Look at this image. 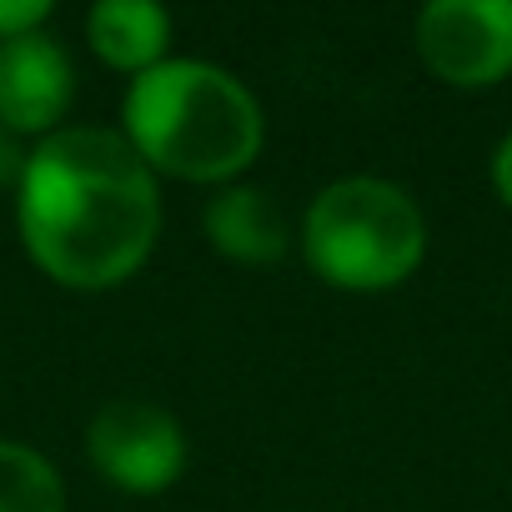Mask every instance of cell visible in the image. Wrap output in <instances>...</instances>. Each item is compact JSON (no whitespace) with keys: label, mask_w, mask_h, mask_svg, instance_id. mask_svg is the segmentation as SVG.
Returning a JSON list of instances; mask_svg holds the SVG:
<instances>
[{"label":"cell","mask_w":512,"mask_h":512,"mask_svg":"<svg viewBox=\"0 0 512 512\" xmlns=\"http://www.w3.org/2000/svg\"><path fill=\"white\" fill-rule=\"evenodd\" d=\"M26 256L71 292L131 282L161 236V186L111 126H61L31 146L16 186Z\"/></svg>","instance_id":"6da1fadb"},{"label":"cell","mask_w":512,"mask_h":512,"mask_svg":"<svg viewBox=\"0 0 512 512\" xmlns=\"http://www.w3.org/2000/svg\"><path fill=\"white\" fill-rule=\"evenodd\" d=\"M121 136L151 171L201 186H231L267 141L262 101L211 61H161L126 86Z\"/></svg>","instance_id":"7a4b0ae2"},{"label":"cell","mask_w":512,"mask_h":512,"mask_svg":"<svg viewBox=\"0 0 512 512\" xmlns=\"http://www.w3.org/2000/svg\"><path fill=\"white\" fill-rule=\"evenodd\" d=\"M302 256L337 292H392L422 267L427 216L382 176H342L307 206Z\"/></svg>","instance_id":"3957f363"},{"label":"cell","mask_w":512,"mask_h":512,"mask_svg":"<svg viewBox=\"0 0 512 512\" xmlns=\"http://www.w3.org/2000/svg\"><path fill=\"white\" fill-rule=\"evenodd\" d=\"M86 457L111 487L131 497H156L186 472L191 442H186L181 417L166 412L161 402L116 397L96 407L86 427Z\"/></svg>","instance_id":"277c9868"},{"label":"cell","mask_w":512,"mask_h":512,"mask_svg":"<svg viewBox=\"0 0 512 512\" xmlns=\"http://www.w3.org/2000/svg\"><path fill=\"white\" fill-rule=\"evenodd\" d=\"M422 66L457 86L482 91L512 71V0H432L412 26Z\"/></svg>","instance_id":"5b68a950"},{"label":"cell","mask_w":512,"mask_h":512,"mask_svg":"<svg viewBox=\"0 0 512 512\" xmlns=\"http://www.w3.org/2000/svg\"><path fill=\"white\" fill-rule=\"evenodd\" d=\"M76 96V66L51 31L0 41V126L16 136L61 131Z\"/></svg>","instance_id":"8992f818"},{"label":"cell","mask_w":512,"mask_h":512,"mask_svg":"<svg viewBox=\"0 0 512 512\" xmlns=\"http://www.w3.org/2000/svg\"><path fill=\"white\" fill-rule=\"evenodd\" d=\"M201 226H206V241L226 262H241V267H272L292 251V226H287L277 196L251 181L216 186Z\"/></svg>","instance_id":"52a82bcc"},{"label":"cell","mask_w":512,"mask_h":512,"mask_svg":"<svg viewBox=\"0 0 512 512\" xmlns=\"http://www.w3.org/2000/svg\"><path fill=\"white\" fill-rule=\"evenodd\" d=\"M86 41L111 71H126L136 81V76H146L151 66L166 61L171 16L156 0H101L86 16Z\"/></svg>","instance_id":"ba28073f"},{"label":"cell","mask_w":512,"mask_h":512,"mask_svg":"<svg viewBox=\"0 0 512 512\" xmlns=\"http://www.w3.org/2000/svg\"><path fill=\"white\" fill-rule=\"evenodd\" d=\"M0 512H66L56 462L16 437H0Z\"/></svg>","instance_id":"9c48e42d"},{"label":"cell","mask_w":512,"mask_h":512,"mask_svg":"<svg viewBox=\"0 0 512 512\" xmlns=\"http://www.w3.org/2000/svg\"><path fill=\"white\" fill-rule=\"evenodd\" d=\"M46 21H51V0H0V41L46 31Z\"/></svg>","instance_id":"30bf717a"},{"label":"cell","mask_w":512,"mask_h":512,"mask_svg":"<svg viewBox=\"0 0 512 512\" xmlns=\"http://www.w3.org/2000/svg\"><path fill=\"white\" fill-rule=\"evenodd\" d=\"M26 141L16 136V131H6L0 126V191H16L21 186V171H26Z\"/></svg>","instance_id":"8fae6325"},{"label":"cell","mask_w":512,"mask_h":512,"mask_svg":"<svg viewBox=\"0 0 512 512\" xmlns=\"http://www.w3.org/2000/svg\"><path fill=\"white\" fill-rule=\"evenodd\" d=\"M492 186H497V196H502V206H512V131L497 141V151H492Z\"/></svg>","instance_id":"7c38bea8"}]
</instances>
